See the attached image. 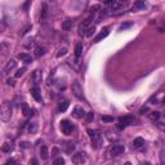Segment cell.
Listing matches in <instances>:
<instances>
[{
  "mask_svg": "<svg viewBox=\"0 0 165 165\" xmlns=\"http://www.w3.org/2000/svg\"><path fill=\"white\" fill-rule=\"evenodd\" d=\"M25 71H26V67H22V68H20L18 71L16 72V77H21L25 74Z\"/></svg>",
  "mask_w": 165,
  "mask_h": 165,
  "instance_id": "f546056e",
  "label": "cell"
},
{
  "mask_svg": "<svg viewBox=\"0 0 165 165\" xmlns=\"http://www.w3.org/2000/svg\"><path fill=\"white\" fill-rule=\"evenodd\" d=\"M12 118V105L8 101H4L3 105H2V108H0V119L4 123L9 121Z\"/></svg>",
  "mask_w": 165,
  "mask_h": 165,
  "instance_id": "6da1fadb",
  "label": "cell"
},
{
  "mask_svg": "<svg viewBox=\"0 0 165 165\" xmlns=\"http://www.w3.org/2000/svg\"><path fill=\"white\" fill-rule=\"evenodd\" d=\"M142 8H146V3H143V2H138L136 3L133 5V9L134 10H137V9H142Z\"/></svg>",
  "mask_w": 165,
  "mask_h": 165,
  "instance_id": "603a6c76",
  "label": "cell"
},
{
  "mask_svg": "<svg viewBox=\"0 0 165 165\" xmlns=\"http://www.w3.org/2000/svg\"><path fill=\"white\" fill-rule=\"evenodd\" d=\"M71 89H72V93H74V95H75V97H76L77 99H80V101H85L84 93H82V88H81V85L79 84V82H77V81L72 82Z\"/></svg>",
  "mask_w": 165,
  "mask_h": 165,
  "instance_id": "3957f363",
  "label": "cell"
},
{
  "mask_svg": "<svg viewBox=\"0 0 165 165\" xmlns=\"http://www.w3.org/2000/svg\"><path fill=\"white\" fill-rule=\"evenodd\" d=\"M93 119H94V114H93L92 111H90V112H88V114L85 115V120L88 121V123H90V121H92Z\"/></svg>",
  "mask_w": 165,
  "mask_h": 165,
  "instance_id": "4316f807",
  "label": "cell"
},
{
  "mask_svg": "<svg viewBox=\"0 0 165 165\" xmlns=\"http://www.w3.org/2000/svg\"><path fill=\"white\" fill-rule=\"evenodd\" d=\"M28 146H30L28 142H22V143H21V147H22V148H27Z\"/></svg>",
  "mask_w": 165,
  "mask_h": 165,
  "instance_id": "d590c367",
  "label": "cell"
},
{
  "mask_svg": "<svg viewBox=\"0 0 165 165\" xmlns=\"http://www.w3.org/2000/svg\"><path fill=\"white\" fill-rule=\"evenodd\" d=\"M61 130H62L63 134L70 136V134L72 133V130H74V124L70 120H62L61 121Z\"/></svg>",
  "mask_w": 165,
  "mask_h": 165,
  "instance_id": "5b68a950",
  "label": "cell"
},
{
  "mask_svg": "<svg viewBox=\"0 0 165 165\" xmlns=\"http://www.w3.org/2000/svg\"><path fill=\"white\" fill-rule=\"evenodd\" d=\"M89 133V137L90 140H92V147H94V148H99L102 145V136L99 134L98 132H93V130H88Z\"/></svg>",
  "mask_w": 165,
  "mask_h": 165,
  "instance_id": "7a4b0ae2",
  "label": "cell"
},
{
  "mask_svg": "<svg viewBox=\"0 0 165 165\" xmlns=\"http://www.w3.org/2000/svg\"><path fill=\"white\" fill-rule=\"evenodd\" d=\"M7 84L9 86H14V80H13V79H7Z\"/></svg>",
  "mask_w": 165,
  "mask_h": 165,
  "instance_id": "836d02e7",
  "label": "cell"
},
{
  "mask_svg": "<svg viewBox=\"0 0 165 165\" xmlns=\"http://www.w3.org/2000/svg\"><path fill=\"white\" fill-rule=\"evenodd\" d=\"M71 26H72V21H71V20H66V21L63 22V25H62V28H63V30H70Z\"/></svg>",
  "mask_w": 165,
  "mask_h": 165,
  "instance_id": "7402d4cb",
  "label": "cell"
},
{
  "mask_svg": "<svg viewBox=\"0 0 165 165\" xmlns=\"http://www.w3.org/2000/svg\"><path fill=\"white\" fill-rule=\"evenodd\" d=\"M0 49H2V56H3V57H5L7 53H8V44H7V43H2Z\"/></svg>",
  "mask_w": 165,
  "mask_h": 165,
  "instance_id": "44dd1931",
  "label": "cell"
},
{
  "mask_svg": "<svg viewBox=\"0 0 165 165\" xmlns=\"http://www.w3.org/2000/svg\"><path fill=\"white\" fill-rule=\"evenodd\" d=\"M160 161H161L163 165H165V150L160 151Z\"/></svg>",
  "mask_w": 165,
  "mask_h": 165,
  "instance_id": "f1b7e54d",
  "label": "cell"
},
{
  "mask_svg": "<svg viewBox=\"0 0 165 165\" xmlns=\"http://www.w3.org/2000/svg\"><path fill=\"white\" fill-rule=\"evenodd\" d=\"M17 66V62L14 59H9L8 61V63L5 64V67H4V74H9L12 70H14Z\"/></svg>",
  "mask_w": 165,
  "mask_h": 165,
  "instance_id": "30bf717a",
  "label": "cell"
},
{
  "mask_svg": "<svg viewBox=\"0 0 165 165\" xmlns=\"http://www.w3.org/2000/svg\"><path fill=\"white\" fill-rule=\"evenodd\" d=\"M27 132L31 133V134H35L38 132V124L36 123H30L28 127H27Z\"/></svg>",
  "mask_w": 165,
  "mask_h": 165,
  "instance_id": "ac0fdd59",
  "label": "cell"
},
{
  "mask_svg": "<svg viewBox=\"0 0 165 165\" xmlns=\"http://www.w3.org/2000/svg\"><path fill=\"white\" fill-rule=\"evenodd\" d=\"M124 165H132V164H130V163H129V161H128V163H125V164H124Z\"/></svg>",
  "mask_w": 165,
  "mask_h": 165,
  "instance_id": "ab89813d",
  "label": "cell"
},
{
  "mask_svg": "<svg viewBox=\"0 0 165 165\" xmlns=\"http://www.w3.org/2000/svg\"><path fill=\"white\" fill-rule=\"evenodd\" d=\"M119 121H120V124L119 125V128H125L127 125L129 124H132L133 121H134V118L132 115H127V116H121V118H119Z\"/></svg>",
  "mask_w": 165,
  "mask_h": 165,
  "instance_id": "8992f818",
  "label": "cell"
},
{
  "mask_svg": "<svg viewBox=\"0 0 165 165\" xmlns=\"http://www.w3.org/2000/svg\"><path fill=\"white\" fill-rule=\"evenodd\" d=\"M86 114H85V111H84V108H82L81 106H76L75 108H74V111H72V116L74 118H76V119H81V118H84Z\"/></svg>",
  "mask_w": 165,
  "mask_h": 165,
  "instance_id": "9c48e42d",
  "label": "cell"
},
{
  "mask_svg": "<svg viewBox=\"0 0 165 165\" xmlns=\"http://www.w3.org/2000/svg\"><path fill=\"white\" fill-rule=\"evenodd\" d=\"M86 159H88V156H86L85 152H82V151H79V152L72 155V163L76 165H82L86 161Z\"/></svg>",
  "mask_w": 165,
  "mask_h": 165,
  "instance_id": "277c9868",
  "label": "cell"
},
{
  "mask_svg": "<svg viewBox=\"0 0 165 165\" xmlns=\"http://www.w3.org/2000/svg\"><path fill=\"white\" fill-rule=\"evenodd\" d=\"M45 52H46V49L44 46H38L35 49V56H36V57H41V56L45 54Z\"/></svg>",
  "mask_w": 165,
  "mask_h": 165,
  "instance_id": "d6986e66",
  "label": "cell"
},
{
  "mask_svg": "<svg viewBox=\"0 0 165 165\" xmlns=\"http://www.w3.org/2000/svg\"><path fill=\"white\" fill-rule=\"evenodd\" d=\"M108 34H110V28H108V27L102 28L101 31H99L98 35L94 38V41H95V43H99L101 40H103L105 38H107V36H108Z\"/></svg>",
  "mask_w": 165,
  "mask_h": 165,
  "instance_id": "ba28073f",
  "label": "cell"
},
{
  "mask_svg": "<svg viewBox=\"0 0 165 165\" xmlns=\"http://www.w3.org/2000/svg\"><path fill=\"white\" fill-rule=\"evenodd\" d=\"M164 103H165V98H164Z\"/></svg>",
  "mask_w": 165,
  "mask_h": 165,
  "instance_id": "60d3db41",
  "label": "cell"
},
{
  "mask_svg": "<svg viewBox=\"0 0 165 165\" xmlns=\"http://www.w3.org/2000/svg\"><path fill=\"white\" fill-rule=\"evenodd\" d=\"M31 165H39L38 160H36V159H32V160H31Z\"/></svg>",
  "mask_w": 165,
  "mask_h": 165,
  "instance_id": "f35d334b",
  "label": "cell"
},
{
  "mask_svg": "<svg viewBox=\"0 0 165 165\" xmlns=\"http://www.w3.org/2000/svg\"><path fill=\"white\" fill-rule=\"evenodd\" d=\"M12 148H13V147L9 145V143H4L3 147H2V150L4 151V152H10Z\"/></svg>",
  "mask_w": 165,
  "mask_h": 165,
  "instance_id": "cb8c5ba5",
  "label": "cell"
},
{
  "mask_svg": "<svg viewBox=\"0 0 165 165\" xmlns=\"http://www.w3.org/2000/svg\"><path fill=\"white\" fill-rule=\"evenodd\" d=\"M16 161H14V159H10V160H8V161H7V164L5 165H13V164H14Z\"/></svg>",
  "mask_w": 165,
  "mask_h": 165,
  "instance_id": "8d00e7d4",
  "label": "cell"
},
{
  "mask_svg": "<svg viewBox=\"0 0 165 165\" xmlns=\"http://www.w3.org/2000/svg\"><path fill=\"white\" fill-rule=\"evenodd\" d=\"M124 151H125V147L123 145H114L110 150V154H111V156H119L123 154Z\"/></svg>",
  "mask_w": 165,
  "mask_h": 165,
  "instance_id": "52a82bcc",
  "label": "cell"
},
{
  "mask_svg": "<svg viewBox=\"0 0 165 165\" xmlns=\"http://www.w3.org/2000/svg\"><path fill=\"white\" fill-rule=\"evenodd\" d=\"M53 165H64V160L62 158H57V159L54 160Z\"/></svg>",
  "mask_w": 165,
  "mask_h": 165,
  "instance_id": "83f0119b",
  "label": "cell"
},
{
  "mask_svg": "<svg viewBox=\"0 0 165 165\" xmlns=\"http://www.w3.org/2000/svg\"><path fill=\"white\" fill-rule=\"evenodd\" d=\"M31 94H32V97L35 98V101L41 102V94H40V89H39L38 85H34V88L31 89Z\"/></svg>",
  "mask_w": 165,
  "mask_h": 165,
  "instance_id": "8fae6325",
  "label": "cell"
},
{
  "mask_svg": "<svg viewBox=\"0 0 165 165\" xmlns=\"http://www.w3.org/2000/svg\"><path fill=\"white\" fill-rule=\"evenodd\" d=\"M22 112H23L25 118H31V116H32V110L28 107L27 103H23V105H22Z\"/></svg>",
  "mask_w": 165,
  "mask_h": 165,
  "instance_id": "7c38bea8",
  "label": "cell"
},
{
  "mask_svg": "<svg viewBox=\"0 0 165 165\" xmlns=\"http://www.w3.org/2000/svg\"><path fill=\"white\" fill-rule=\"evenodd\" d=\"M82 43H77L76 44V46H75V57L76 58H79L80 56H81V53H82Z\"/></svg>",
  "mask_w": 165,
  "mask_h": 165,
  "instance_id": "9a60e30c",
  "label": "cell"
},
{
  "mask_svg": "<svg viewBox=\"0 0 165 165\" xmlns=\"http://www.w3.org/2000/svg\"><path fill=\"white\" fill-rule=\"evenodd\" d=\"M67 54V48H61V49L58 50V53H57V57L59 58V57H62V56H66Z\"/></svg>",
  "mask_w": 165,
  "mask_h": 165,
  "instance_id": "484cf974",
  "label": "cell"
},
{
  "mask_svg": "<svg viewBox=\"0 0 165 165\" xmlns=\"http://www.w3.org/2000/svg\"><path fill=\"white\" fill-rule=\"evenodd\" d=\"M147 111H148V108H147V107H142L140 112H141V114H145V112H147Z\"/></svg>",
  "mask_w": 165,
  "mask_h": 165,
  "instance_id": "74e56055",
  "label": "cell"
},
{
  "mask_svg": "<svg viewBox=\"0 0 165 165\" xmlns=\"http://www.w3.org/2000/svg\"><path fill=\"white\" fill-rule=\"evenodd\" d=\"M94 31H95L94 26H93V27H89V28H88V32H86V36H92L93 34H94Z\"/></svg>",
  "mask_w": 165,
  "mask_h": 165,
  "instance_id": "1f68e13d",
  "label": "cell"
},
{
  "mask_svg": "<svg viewBox=\"0 0 165 165\" xmlns=\"http://www.w3.org/2000/svg\"><path fill=\"white\" fill-rule=\"evenodd\" d=\"M45 13H46V5L43 4V12H41V17H45Z\"/></svg>",
  "mask_w": 165,
  "mask_h": 165,
  "instance_id": "e575fe53",
  "label": "cell"
},
{
  "mask_svg": "<svg viewBox=\"0 0 165 165\" xmlns=\"http://www.w3.org/2000/svg\"><path fill=\"white\" fill-rule=\"evenodd\" d=\"M75 148V146H74V143H71V142H64L63 143V150L66 151V152H72V150Z\"/></svg>",
  "mask_w": 165,
  "mask_h": 165,
  "instance_id": "2e32d148",
  "label": "cell"
},
{
  "mask_svg": "<svg viewBox=\"0 0 165 165\" xmlns=\"http://www.w3.org/2000/svg\"><path fill=\"white\" fill-rule=\"evenodd\" d=\"M160 118V112H158V111H152L150 114V119L151 120H158Z\"/></svg>",
  "mask_w": 165,
  "mask_h": 165,
  "instance_id": "d4e9b609",
  "label": "cell"
},
{
  "mask_svg": "<svg viewBox=\"0 0 165 165\" xmlns=\"http://www.w3.org/2000/svg\"><path fill=\"white\" fill-rule=\"evenodd\" d=\"M40 156L43 160H46L49 158V151H48V147L46 146H41L40 147Z\"/></svg>",
  "mask_w": 165,
  "mask_h": 165,
  "instance_id": "4fadbf2b",
  "label": "cell"
},
{
  "mask_svg": "<svg viewBox=\"0 0 165 165\" xmlns=\"http://www.w3.org/2000/svg\"><path fill=\"white\" fill-rule=\"evenodd\" d=\"M102 120L106 121V123H112V121H114V118H111V116H103Z\"/></svg>",
  "mask_w": 165,
  "mask_h": 165,
  "instance_id": "4dcf8cb0",
  "label": "cell"
},
{
  "mask_svg": "<svg viewBox=\"0 0 165 165\" xmlns=\"http://www.w3.org/2000/svg\"><path fill=\"white\" fill-rule=\"evenodd\" d=\"M18 57H20L21 59H23L26 63H30V62H31V61H32V59H31V57H30L28 54H26V53H21V54H18Z\"/></svg>",
  "mask_w": 165,
  "mask_h": 165,
  "instance_id": "ffe728a7",
  "label": "cell"
},
{
  "mask_svg": "<svg viewBox=\"0 0 165 165\" xmlns=\"http://www.w3.org/2000/svg\"><path fill=\"white\" fill-rule=\"evenodd\" d=\"M143 145H145V140L142 137H138L133 141V147H136V148H141Z\"/></svg>",
  "mask_w": 165,
  "mask_h": 165,
  "instance_id": "5bb4252c",
  "label": "cell"
},
{
  "mask_svg": "<svg viewBox=\"0 0 165 165\" xmlns=\"http://www.w3.org/2000/svg\"><path fill=\"white\" fill-rule=\"evenodd\" d=\"M68 106H70V102H68L67 99H66V101H62V102L59 103V106H58V110H59L61 112H64V111H66L67 108H68Z\"/></svg>",
  "mask_w": 165,
  "mask_h": 165,
  "instance_id": "e0dca14e",
  "label": "cell"
},
{
  "mask_svg": "<svg viewBox=\"0 0 165 165\" xmlns=\"http://www.w3.org/2000/svg\"><path fill=\"white\" fill-rule=\"evenodd\" d=\"M132 26V23H124V25H121L120 26V28H119V31H121V30H125V28H128Z\"/></svg>",
  "mask_w": 165,
  "mask_h": 165,
  "instance_id": "d6a6232c",
  "label": "cell"
}]
</instances>
